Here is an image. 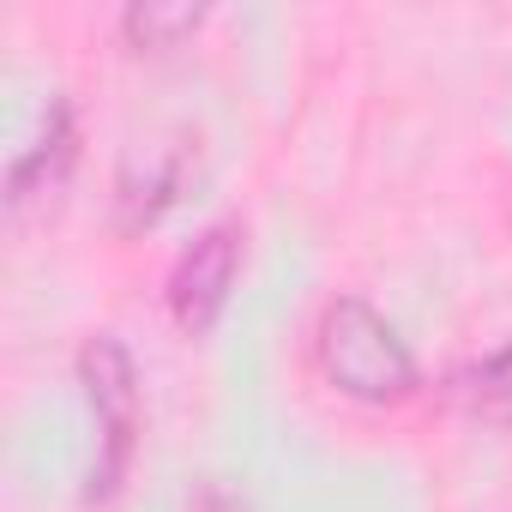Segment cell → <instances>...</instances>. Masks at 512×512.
Wrapping results in <instances>:
<instances>
[{
  "label": "cell",
  "mask_w": 512,
  "mask_h": 512,
  "mask_svg": "<svg viewBox=\"0 0 512 512\" xmlns=\"http://www.w3.org/2000/svg\"><path fill=\"white\" fill-rule=\"evenodd\" d=\"M314 356H320V374L356 404H404L422 386V368H416L410 344L362 296H332L326 302L320 332H314Z\"/></svg>",
  "instance_id": "1"
},
{
  "label": "cell",
  "mask_w": 512,
  "mask_h": 512,
  "mask_svg": "<svg viewBox=\"0 0 512 512\" xmlns=\"http://www.w3.org/2000/svg\"><path fill=\"white\" fill-rule=\"evenodd\" d=\"M79 386H85V404L97 416V464H91L85 500L103 506V500L121 494L127 470H133V452H139V368H133V350L115 332L85 338L79 344Z\"/></svg>",
  "instance_id": "2"
},
{
  "label": "cell",
  "mask_w": 512,
  "mask_h": 512,
  "mask_svg": "<svg viewBox=\"0 0 512 512\" xmlns=\"http://www.w3.org/2000/svg\"><path fill=\"white\" fill-rule=\"evenodd\" d=\"M241 241H247L241 223L217 217V223H205L187 241V253L175 260V272H169V314H175V326L187 338H205L223 320V308L235 296V278H241Z\"/></svg>",
  "instance_id": "3"
},
{
  "label": "cell",
  "mask_w": 512,
  "mask_h": 512,
  "mask_svg": "<svg viewBox=\"0 0 512 512\" xmlns=\"http://www.w3.org/2000/svg\"><path fill=\"white\" fill-rule=\"evenodd\" d=\"M187 175H193V139L187 133H169V139H139L121 151V169H115V235H145L157 229L175 199L187 193Z\"/></svg>",
  "instance_id": "4"
},
{
  "label": "cell",
  "mask_w": 512,
  "mask_h": 512,
  "mask_svg": "<svg viewBox=\"0 0 512 512\" xmlns=\"http://www.w3.org/2000/svg\"><path fill=\"white\" fill-rule=\"evenodd\" d=\"M73 163H79L73 103H67V97H49L43 133H37V139H31V151H25V157H13V169H7V211H13V217H25L37 199H55V193L67 187Z\"/></svg>",
  "instance_id": "5"
},
{
  "label": "cell",
  "mask_w": 512,
  "mask_h": 512,
  "mask_svg": "<svg viewBox=\"0 0 512 512\" xmlns=\"http://www.w3.org/2000/svg\"><path fill=\"white\" fill-rule=\"evenodd\" d=\"M205 19H211V7H199V0H133L121 13V43L133 55H169V49L193 43Z\"/></svg>",
  "instance_id": "6"
},
{
  "label": "cell",
  "mask_w": 512,
  "mask_h": 512,
  "mask_svg": "<svg viewBox=\"0 0 512 512\" xmlns=\"http://www.w3.org/2000/svg\"><path fill=\"white\" fill-rule=\"evenodd\" d=\"M464 398H470V410L482 416V422H494V428H512V338L488 356V362H476L470 368V386H464Z\"/></svg>",
  "instance_id": "7"
},
{
  "label": "cell",
  "mask_w": 512,
  "mask_h": 512,
  "mask_svg": "<svg viewBox=\"0 0 512 512\" xmlns=\"http://www.w3.org/2000/svg\"><path fill=\"white\" fill-rule=\"evenodd\" d=\"M187 512H241V506H235V500H229L217 482H205V488L193 494V506H187Z\"/></svg>",
  "instance_id": "8"
}]
</instances>
